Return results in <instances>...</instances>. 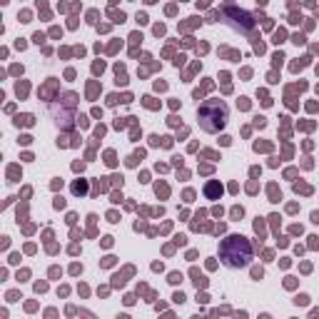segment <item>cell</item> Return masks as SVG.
I'll return each mask as SVG.
<instances>
[{
	"instance_id": "cell-6",
	"label": "cell",
	"mask_w": 319,
	"mask_h": 319,
	"mask_svg": "<svg viewBox=\"0 0 319 319\" xmlns=\"http://www.w3.org/2000/svg\"><path fill=\"white\" fill-rule=\"evenodd\" d=\"M15 125L20 127V125H33V115H18L15 117Z\"/></svg>"
},
{
	"instance_id": "cell-16",
	"label": "cell",
	"mask_w": 319,
	"mask_h": 319,
	"mask_svg": "<svg viewBox=\"0 0 319 319\" xmlns=\"http://www.w3.org/2000/svg\"><path fill=\"white\" fill-rule=\"evenodd\" d=\"M254 125H257V127H264V117H254Z\"/></svg>"
},
{
	"instance_id": "cell-1",
	"label": "cell",
	"mask_w": 319,
	"mask_h": 319,
	"mask_svg": "<svg viewBox=\"0 0 319 319\" xmlns=\"http://www.w3.org/2000/svg\"><path fill=\"white\" fill-rule=\"evenodd\" d=\"M219 257L227 267H244L247 262L252 257V247L247 242V237L242 235H232L222 239V244H219Z\"/></svg>"
},
{
	"instance_id": "cell-10",
	"label": "cell",
	"mask_w": 319,
	"mask_h": 319,
	"mask_svg": "<svg viewBox=\"0 0 319 319\" xmlns=\"http://www.w3.org/2000/svg\"><path fill=\"white\" fill-rule=\"evenodd\" d=\"M282 40H284V30H277L274 33V42H282Z\"/></svg>"
},
{
	"instance_id": "cell-15",
	"label": "cell",
	"mask_w": 319,
	"mask_h": 319,
	"mask_svg": "<svg viewBox=\"0 0 319 319\" xmlns=\"http://www.w3.org/2000/svg\"><path fill=\"white\" fill-rule=\"evenodd\" d=\"M55 207H58V209L65 207V200H62V197H55Z\"/></svg>"
},
{
	"instance_id": "cell-3",
	"label": "cell",
	"mask_w": 319,
	"mask_h": 319,
	"mask_svg": "<svg viewBox=\"0 0 319 319\" xmlns=\"http://www.w3.org/2000/svg\"><path fill=\"white\" fill-rule=\"evenodd\" d=\"M224 15H227V18H232V25H235V27H239L242 33L252 30V25H254V20H252L249 15H247L244 10H235V8H229V10L224 13Z\"/></svg>"
},
{
	"instance_id": "cell-17",
	"label": "cell",
	"mask_w": 319,
	"mask_h": 319,
	"mask_svg": "<svg viewBox=\"0 0 319 319\" xmlns=\"http://www.w3.org/2000/svg\"><path fill=\"white\" fill-rule=\"evenodd\" d=\"M232 217H242V207H235V209H232Z\"/></svg>"
},
{
	"instance_id": "cell-11",
	"label": "cell",
	"mask_w": 319,
	"mask_h": 319,
	"mask_svg": "<svg viewBox=\"0 0 319 319\" xmlns=\"http://www.w3.org/2000/svg\"><path fill=\"white\" fill-rule=\"evenodd\" d=\"M155 192H157V195H162V197H165V195H167V187H165V185H157V187H155Z\"/></svg>"
},
{
	"instance_id": "cell-18",
	"label": "cell",
	"mask_w": 319,
	"mask_h": 319,
	"mask_svg": "<svg viewBox=\"0 0 319 319\" xmlns=\"http://www.w3.org/2000/svg\"><path fill=\"white\" fill-rule=\"evenodd\" d=\"M312 222H317V224H319V212H314V215H312Z\"/></svg>"
},
{
	"instance_id": "cell-2",
	"label": "cell",
	"mask_w": 319,
	"mask_h": 319,
	"mask_svg": "<svg viewBox=\"0 0 319 319\" xmlns=\"http://www.w3.org/2000/svg\"><path fill=\"white\" fill-rule=\"evenodd\" d=\"M197 117L204 132H219L227 125V105L222 100H207L197 110Z\"/></svg>"
},
{
	"instance_id": "cell-9",
	"label": "cell",
	"mask_w": 319,
	"mask_h": 319,
	"mask_svg": "<svg viewBox=\"0 0 319 319\" xmlns=\"http://www.w3.org/2000/svg\"><path fill=\"white\" fill-rule=\"evenodd\" d=\"M15 90H18V97H23V95L27 93V85H18V87H15Z\"/></svg>"
},
{
	"instance_id": "cell-8",
	"label": "cell",
	"mask_w": 319,
	"mask_h": 319,
	"mask_svg": "<svg viewBox=\"0 0 319 319\" xmlns=\"http://www.w3.org/2000/svg\"><path fill=\"white\" fill-rule=\"evenodd\" d=\"M105 162H107L110 167H112V165L117 162V160H115V152H112V150H107V152H105Z\"/></svg>"
},
{
	"instance_id": "cell-13",
	"label": "cell",
	"mask_w": 319,
	"mask_h": 319,
	"mask_svg": "<svg viewBox=\"0 0 319 319\" xmlns=\"http://www.w3.org/2000/svg\"><path fill=\"white\" fill-rule=\"evenodd\" d=\"M180 279H182V274H177V272H175V274H169V282H172V284H177Z\"/></svg>"
},
{
	"instance_id": "cell-4",
	"label": "cell",
	"mask_w": 319,
	"mask_h": 319,
	"mask_svg": "<svg viewBox=\"0 0 319 319\" xmlns=\"http://www.w3.org/2000/svg\"><path fill=\"white\" fill-rule=\"evenodd\" d=\"M219 195H222V185H219L217 180H212L204 185V197L207 200H219Z\"/></svg>"
},
{
	"instance_id": "cell-5",
	"label": "cell",
	"mask_w": 319,
	"mask_h": 319,
	"mask_svg": "<svg viewBox=\"0 0 319 319\" xmlns=\"http://www.w3.org/2000/svg\"><path fill=\"white\" fill-rule=\"evenodd\" d=\"M85 189H87L85 180H77V182H73V195H85Z\"/></svg>"
},
{
	"instance_id": "cell-12",
	"label": "cell",
	"mask_w": 319,
	"mask_h": 319,
	"mask_svg": "<svg viewBox=\"0 0 319 319\" xmlns=\"http://www.w3.org/2000/svg\"><path fill=\"white\" fill-rule=\"evenodd\" d=\"M252 277H254V279H262V269H259V267L252 269Z\"/></svg>"
},
{
	"instance_id": "cell-7",
	"label": "cell",
	"mask_w": 319,
	"mask_h": 319,
	"mask_svg": "<svg viewBox=\"0 0 319 319\" xmlns=\"http://www.w3.org/2000/svg\"><path fill=\"white\" fill-rule=\"evenodd\" d=\"M269 197H272V202H279L282 200V195L277 192V187H274V185H269Z\"/></svg>"
},
{
	"instance_id": "cell-14",
	"label": "cell",
	"mask_w": 319,
	"mask_h": 319,
	"mask_svg": "<svg viewBox=\"0 0 319 319\" xmlns=\"http://www.w3.org/2000/svg\"><path fill=\"white\" fill-rule=\"evenodd\" d=\"M307 299H309V297H307V294H299V297H297V299H294V302H297V304H307Z\"/></svg>"
}]
</instances>
